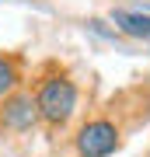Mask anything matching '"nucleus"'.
<instances>
[{
	"instance_id": "2",
	"label": "nucleus",
	"mask_w": 150,
	"mask_h": 157,
	"mask_svg": "<svg viewBox=\"0 0 150 157\" xmlns=\"http://www.w3.org/2000/svg\"><path fill=\"white\" fill-rule=\"evenodd\" d=\"M119 147H122V129L108 115L87 119L73 133V154L77 157H112L119 154Z\"/></svg>"
},
{
	"instance_id": "5",
	"label": "nucleus",
	"mask_w": 150,
	"mask_h": 157,
	"mask_svg": "<svg viewBox=\"0 0 150 157\" xmlns=\"http://www.w3.org/2000/svg\"><path fill=\"white\" fill-rule=\"evenodd\" d=\"M147 157H150V150H147Z\"/></svg>"
},
{
	"instance_id": "3",
	"label": "nucleus",
	"mask_w": 150,
	"mask_h": 157,
	"mask_svg": "<svg viewBox=\"0 0 150 157\" xmlns=\"http://www.w3.org/2000/svg\"><path fill=\"white\" fill-rule=\"evenodd\" d=\"M39 126V108H35V94L28 91H14L0 101V129L11 136H25Z\"/></svg>"
},
{
	"instance_id": "1",
	"label": "nucleus",
	"mask_w": 150,
	"mask_h": 157,
	"mask_svg": "<svg viewBox=\"0 0 150 157\" xmlns=\"http://www.w3.org/2000/svg\"><path fill=\"white\" fill-rule=\"evenodd\" d=\"M35 108H39V122L49 129L70 126V119L80 108V87L70 73H45L35 84Z\"/></svg>"
},
{
	"instance_id": "4",
	"label": "nucleus",
	"mask_w": 150,
	"mask_h": 157,
	"mask_svg": "<svg viewBox=\"0 0 150 157\" xmlns=\"http://www.w3.org/2000/svg\"><path fill=\"white\" fill-rule=\"evenodd\" d=\"M14 91H21V70L11 56H0V101Z\"/></svg>"
}]
</instances>
